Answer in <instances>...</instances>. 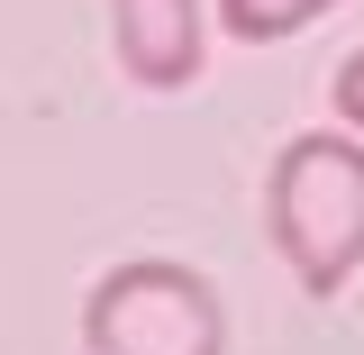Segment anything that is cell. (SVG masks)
<instances>
[{
	"label": "cell",
	"instance_id": "cell-1",
	"mask_svg": "<svg viewBox=\"0 0 364 355\" xmlns=\"http://www.w3.org/2000/svg\"><path fill=\"white\" fill-rule=\"evenodd\" d=\"M264 219L282 265L301 273V292H337L346 273L364 265V137L346 128H310L273 155L264 182Z\"/></svg>",
	"mask_w": 364,
	"mask_h": 355
},
{
	"label": "cell",
	"instance_id": "cell-2",
	"mask_svg": "<svg viewBox=\"0 0 364 355\" xmlns=\"http://www.w3.org/2000/svg\"><path fill=\"white\" fill-rule=\"evenodd\" d=\"M82 346L91 355H219L228 346V310L210 292V273L136 255V265H109L91 282Z\"/></svg>",
	"mask_w": 364,
	"mask_h": 355
},
{
	"label": "cell",
	"instance_id": "cell-3",
	"mask_svg": "<svg viewBox=\"0 0 364 355\" xmlns=\"http://www.w3.org/2000/svg\"><path fill=\"white\" fill-rule=\"evenodd\" d=\"M200 37H210L200 0H109V46H119L128 83H146V91L191 83L200 73Z\"/></svg>",
	"mask_w": 364,
	"mask_h": 355
},
{
	"label": "cell",
	"instance_id": "cell-4",
	"mask_svg": "<svg viewBox=\"0 0 364 355\" xmlns=\"http://www.w3.org/2000/svg\"><path fill=\"white\" fill-rule=\"evenodd\" d=\"M318 9H337V0H219V28L246 37V46H282V37H301Z\"/></svg>",
	"mask_w": 364,
	"mask_h": 355
},
{
	"label": "cell",
	"instance_id": "cell-5",
	"mask_svg": "<svg viewBox=\"0 0 364 355\" xmlns=\"http://www.w3.org/2000/svg\"><path fill=\"white\" fill-rule=\"evenodd\" d=\"M337 119H346V128L364 137V46L346 55V64H337Z\"/></svg>",
	"mask_w": 364,
	"mask_h": 355
}]
</instances>
